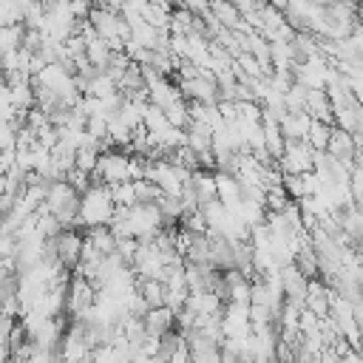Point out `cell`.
Segmentation results:
<instances>
[{
    "instance_id": "1",
    "label": "cell",
    "mask_w": 363,
    "mask_h": 363,
    "mask_svg": "<svg viewBox=\"0 0 363 363\" xmlns=\"http://www.w3.org/2000/svg\"><path fill=\"white\" fill-rule=\"evenodd\" d=\"M116 210V201L111 196V184L105 182H94L88 187V193H82V204H79V227H94V224H111Z\"/></svg>"
},
{
    "instance_id": "2",
    "label": "cell",
    "mask_w": 363,
    "mask_h": 363,
    "mask_svg": "<svg viewBox=\"0 0 363 363\" xmlns=\"http://www.w3.org/2000/svg\"><path fill=\"white\" fill-rule=\"evenodd\" d=\"M125 179H130V153L122 147L102 150L96 170H94V182L113 184V182H125Z\"/></svg>"
},
{
    "instance_id": "3",
    "label": "cell",
    "mask_w": 363,
    "mask_h": 363,
    "mask_svg": "<svg viewBox=\"0 0 363 363\" xmlns=\"http://www.w3.org/2000/svg\"><path fill=\"white\" fill-rule=\"evenodd\" d=\"M315 156L318 150L306 139H286V150L278 162L284 173H309L315 170Z\"/></svg>"
},
{
    "instance_id": "4",
    "label": "cell",
    "mask_w": 363,
    "mask_h": 363,
    "mask_svg": "<svg viewBox=\"0 0 363 363\" xmlns=\"http://www.w3.org/2000/svg\"><path fill=\"white\" fill-rule=\"evenodd\" d=\"M57 255L60 261L68 267V269H77L79 267V258H82V247H85V230L82 227H65L57 238Z\"/></svg>"
},
{
    "instance_id": "5",
    "label": "cell",
    "mask_w": 363,
    "mask_h": 363,
    "mask_svg": "<svg viewBox=\"0 0 363 363\" xmlns=\"http://www.w3.org/2000/svg\"><path fill=\"white\" fill-rule=\"evenodd\" d=\"M326 153H332L335 159H343L349 164H354V156H357V142H354V133L340 128V125H332V136H329V147Z\"/></svg>"
},
{
    "instance_id": "6",
    "label": "cell",
    "mask_w": 363,
    "mask_h": 363,
    "mask_svg": "<svg viewBox=\"0 0 363 363\" xmlns=\"http://www.w3.org/2000/svg\"><path fill=\"white\" fill-rule=\"evenodd\" d=\"M312 128V113L309 111H286L281 116V130L286 139H306Z\"/></svg>"
},
{
    "instance_id": "7",
    "label": "cell",
    "mask_w": 363,
    "mask_h": 363,
    "mask_svg": "<svg viewBox=\"0 0 363 363\" xmlns=\"http://www.w3.org/2000/svg\"><path fill=\"white\" fill-rule=\"evenodd\" d=\"M85 238H88L102 255H111V252H116V247H119V235L113 233L111 224H94V227H85Z\"/></svg>"
},
{
    "instance_id": "8",
    "label": "cell",
    "mask_w": 363,
    "mask_h": 363,
    "mask_svg": "<svg viewBox=\"0 0 363 363\" xmlns=\"http://www.w3.org/2000/svg\"><path fill=\"white\" fill-rule=\"evenodd\" d=\"M145 326H147L150 335H162V332L173 329V326H176V309H170L167 303L150 306V309L145 312Z\"/></svg>"
},
{
    "instance_id": "9",
    "label": "cell",
    "mask_w": 363,
    "mask_h": 363,
    "mask_svg": "<svg viewBox=\"0 0 363 363\" xmlns=\"http://www.w3.org/2000/svg\"><path fill=\"white\" fill-rule=\"evenodd\" d=\"M201 213H204L207 224H210V227H218V230H224L227 221L233 218V210H230L221 199H210V201H204V204H201Z\"/></svg>"
},
{
    "instance_id": "10",
    "label": "cell",
    "mask_w": 363,
    "mask_h": 363,
    "mask_svg": "<svg viewBox=\"0 0 363 363\" xmlns=\"http://www.w3.org/2000/svg\"><path fill=\"white\" fill-rule=\"evenodd\" d=\"M136 289L147 301V306H162L164 303V295H167L164 281H159V278H139L136 281Z\"/></svg>"
},
{
    "instance_id": "11",
    "label": "cell",
    "mask_w": 363,
    "mask_h": 363,
    "mask_svg": "<svg viewBox=\"0 0 363 363\" xmlns=\"http://www.w3.org/2000/svg\"><path fill=\"white\" fill-rule=\"evenodd\" d=\"M210 11L221 20V26H227V28H235L238 23H241V9L233 3V0H210Z\"/></svg>"
},
{
    "instance_id": "12",
    "label": "cell",
    "mask_w": 363,
    "mask_h": 363,
    "mask_svg": "<svg viewBox=\"0 0 363 363\" xmlns=\"http://www.w3.org/2000/svg\"><path fill=\"white\" fill-rule=\"evenodd\" d=\"M111 57H113V45L105 40V37H91L88 40V60L94 62V65H99V68H108V62H111Z\"/></svg>"
},
{
    "instance_id": "13",
    "label": "cell",
    "mask_w": 363,
    "mask_h": 363,
    "mask_svg": "<svg viewBox=\"0 0 363 363\" xmlns=\"http://www.w3.org/2000/svg\"><path fill=\"white\" fill-rule=\"evenodd\" d=\"M193 17H196V11H190L187 6H176L173 11H170V34H193Z\"/></svg>"
},
{
    "instance_id": "14",
    "label": "cell",
    "mask_w": 363,
    "mask_h": 363,
    "mask_svg": "<svg viewBox=\"0 0 363 363\" xmlns=\"http://www.w3.org/2000/svg\"><path fill=\"white\" fill-rule=\"evenodd\" d=\"M329 136H332V125L312 116V128H309V133H306V142H309L315 150H326V147H329Z\"/></svg>"
},
{
    "instance_id": "15",
    "label": "cell",
    "mask_w": 363,
    "mask_h": 363,
    "mask_svg": "<svg viewBox=\"0 0 363 363\" xmlns=\"http://www.w3.org/2000/svg\"><path fill=\"white\" fill-rule=\"evenodd\" d=\"M164 113H167L170 125H176V128H187L190 125V105H187L184 96H179L170 105H164Z\"/></svg>"
},
{
    "instance_id": "16",
    "label": "cell",
    "mask_w": 363,
    "mask_h": 363,
    "mask_svg": "<svg viewBox=\"0 0 363 363\" xmlns=\"http://www.w3.org/2000/svg\"><path fill=\"white\" fill-rule=\"evenodd\" d=\"M111 196H113V201L116 204H139V199H136V182L133 179H125V182H113L111 184Z\"/></svg>"
},
{
    "instance_id": "17",
    "label": "cell",
    "mask_w": 363,
    "mask_h": 363,
    "mask_svg": "<svg viewBox=\"0 0 363 363\" xmlns=\"http://www.w3.org/2000/svg\"><path fill=\"white\" fill-rule=\"evenodd\" d=\"M184 258L187 261H196V264H210V238H207V233L193 238V244H190V250H187Z\"/></svg>"
},
{
    "instance_id": "18",
    "label": "cell",
    "mask_w": 363,
    "mask_h": 363,
    "mask_svg": "<svg viewBox=\"0 0 363 363\" xmlns=\"http://www.w3.org/2000/svg\"><path fill=\"white\" fill-rule=\"evenodd\" d=\"M306 94H309V88H306V85H301V82H295V85L284 94L286 111H306Z\"/></svg>"
},
{
    "instance_id": "19",
    "label": "cell",
    "mask_w": 363,
    "mask_h": 363,
    "mask_svg": "<svg viewBox=\"0 0 363 363\" xmlns=\"http://www.w3.org/2000/svg\"><path fill=\"white\" fill-rule=\"evenodd\" d=\"M284 187L292 199H303L309 196L306 193V182H303V173H284Z\"/></svg>"
},
{
    "instance_id": "20",
    "label": "cell",
    "mask_w": 363,
    "mask_h": 363,
    "mask_svg": "<svg viewBox=\"0 0 363 363\" xmlns=\"http://www.w3.org/2000/svg\"><path fill=\"white\" fill-rule=\"evenodd\" d=\"M289 199H292V196L286 193V187H284V184H275V187L267 190V210H284Z\"/></svg>"
},
{
    "instance_id": "21",
    "label": "cell",
    "mask_w": 363,
    "mask_h": 363,
    "mask_svg": "<svg viewBox=\"0 0 363 363\" xmlns=\"http://www.w3.org/2000/svg\"><path fill=\"white\" fill-rule=\"evenodd\" d=\"M91 9H94V0H71V14L77 20H88L91 17Z\"/></svg>"
},
{
    "instance_id": "22",
    "label": "cell",
    "mask_w": 363,
    "mask_h": 363,
    "mask_svg": "<svg viewBox=\"0 0 363 363\" xmlns=\"http://www.w3.org/2000/svg\"><path fill=\"white\" fill-rule=\"evenodd\" d=\"M267 3H272V6H278V9H284V11H286V6H289V0H267Z\"/></svg>"
},
{
    "instance_id": "23",
    "label": "cell",
    "mask_w": 363,
    "mask_h": 363,
    "mask_svg": "<svg viewBox=\"0 0 363 363\" xmlns=\"http://www.w3.org/2000/svg\"><path fill=\"white\" fill-rule=\"evenodd\" d=\"M312 3H318V6H332L335 0H312Z\"/></svg>"
}]
</instances>
